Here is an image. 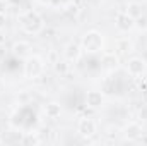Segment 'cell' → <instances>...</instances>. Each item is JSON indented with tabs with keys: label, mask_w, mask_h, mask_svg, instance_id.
Wrapping results in <instances>:
<instances>
[{
	"label": "cell",
	"mask_w": 147,
	"mask_h": 146,
	"mask_svg": "<svg viewBox=\"0 0 147 146\" xmlns=\"http://www.w3.org/2000/svg\"><path fill=\"white\" fill-rule=\"evenodd\" d=\"M21 26H22V29L26 33H38L43 28V19L38 16L36 12L29 10V12L21 16Z\"/></svg>",
	"instance_id": "cell-1"
},
{
	"label": "cell",
	"mask_w": 147,
	"mask_h": 146,
	"mask_svg": "<svg viewBox=\"0 0 147 146\" xmlns=\"http://www.w3.org/2000/svg\"><path fill=\"white\" fill-rule=\"evenodd\" d=\"M82 46L87 53H96L103 48V36L98 31H89L82 40Z\"/></svg>",
	"instance_id": "cell-2"
},
{
	"label": "cell",
	"mask_w": 147,
	"mask_h": 146,
	"mask_svg": "<svg viewBox=\"0 0 147 146\" xmlns=\"http://www.w3.org/2000/svg\"><path fill=\"white\" fill-rule=\"evenodd\" d=\"M24 71H26L28 77H36L43 71V64H41V60L38 57H29L26 60V64H24Z\"/></svg>",
	"instance_id": "cell-3"
},
{
	"label": "cell",
	"mask_w": 147,
	"mask_h": 146,
	"mask_svg": "<svg viewBox=\"0 0 147 146\" xmlns=\"http://www.w3.org/2000/svg\"><path fill=\"white\" fill-rule=\"evenodd\" d=\"M127 71H128V74H132V76H140V74L146 71V62L142 59H139V57H134V59L128 60Z\"/></svg>",
	"instance_id": "cell-4"
},
{
	"label": "cell",
	"mask_w": 147,
	"mask_h": 146,
	"mask_svg": "<svg viewBox=\"0 0 147 146\" xmlns=\"http://www.w3.org/2000/svg\"><path fill=\"white\" fill-rule=\"evenodd\" d=\"M134 17L128 14V12H121V14H118L116 16V28L118 29H121V31H128V29H132L134 28Z\"/></svg>",
	"instance_id": "cell-5"
},
{
	"label": "cell",
	"mask_w": 147,
	"mask_h": 146,
	"mask_svg": "<svg viewBox=\"0 0 147 146\" xmlns=\"http://www.w3.org/2000/svg\"><path fill=\"white\" fill-rule=\"evenodd\" d=\"M79 132L82 136H92L96 132V124L92 119H82L79 122Z\"/></svg>",
	"instance_id": "cell-6"
},
{
	"label": "cell",
	"mask_w": 147,
	"mask_h": 146,
	"mask_svg": "<svg viewBox=\"0 0 147 146\" xmlns=\"http://www.w3.org/2000/svg\"><path fill=\"white\" fill-rule=\"evenodd\" d=\"M86 102H87L89 107L98 108V107H101V103H103V95H101L99 91H89L87 96H86Z\"/></svg>",
	"instance_id": "cell-7"
},
{
	"label": "cell",
	"mask_w": 147,
	"mask_h": 146,
	"mask_svg": "<svg viewBox=\"0 0 147 146\" xmlns=\"http://www.w3.org/2000/svg\"><path fill=\"white\" fill-rule=\"evenodd\" d=\"M140 134H142V127L139 124H135V122L128 124L127 129H125V136L128 139H137V138H140Z\"/></svg>",
	"instance_id": "cell-8"
},
{
	"label": "cell",
	"mask_w": 147,
	"mask_h": 146,
	"mask_svg": "<svg viewBox=\"0 0 147 146\" xmlns=\"http://www.w3.org/2000/svg\"><path fill=\"white\" fill-rule=\"evenodd\" d=\"M79 55H80V46L77 43H69L67 48H65V57L69 60H77Z\"/></svg>",
	"instance_id": "cell-9"
},
{
	"label": "cell",
	"mask_w": 147,
	"mask_h": 146,
	"mask_svg": "<svg viewBox=\"0 0 147 146\" xmlns=\"http://www.w3.org/2000/svg\"><path fill=\"white\" fill-rule=\"evenodd\" d=\"M29 50H31V45H29L28 41H19V43H16V45H14V53H16V55H19V57L28 55V53H29Z\"/></svg>",
	"instance_id": "cell-10"
},
{
	"label": "cell",
	"mask_w": 147,
	"mask_h": 146,
	"mask_svg": "<svg viewBox=\"0 0 147 146\" xmlns=\"http://www.w3.org/2000/svg\"><path fill=\"white\" fill-rule=\"evenodd\" d=\"M101 65H103L105 69H115V67L118 65V59H116L113 53H108V55H105V57L101 59Z\"/></svg>",
	"instance_id": "cell-11"
},
{
	"label": "cell",
	"mask_w": 147,
	"mask_h": 146,
	"mask_svg": "<svg viewBox=\"0 0 147 146\" xmlns=\"http://www.w3.org/2000/svg\"><path fill=\"white\" fill-rule=\"evenodd\" d=\"M45 112H46V115H48L50 119H57V117L60 115L62 108H60V105H58V103H50V105H46Z\"/></svg>",
	"instance_id": "cell-12"
},
{
	"label": "cell",
	"mask_w": 147,
	"mask_h": 146,
	"mask_svg": "<svg viewBox=\"0 0 147 146\" xmlns=\"http://www.w3.org/2000/svg\"><path fill=\"white\" fill-rule=\"evenodd\" d=\"M55 71L60 72V74H65L69 71V64H67V62H57V64H55Z\"/></svg>",
	"instance_id": "cell-13"
},
{
	"label": "cell",
	"mask_w": 147,
	"mask_h": 146,
	"mask_svg": "<svg viewBox=\"0 0 147 146\" xmlns=\"http://www.w3.org/2000/svg\"><path fill=\"white\" fill-rule=\"evenodd\" d=\"M137 26H139L140 29H147V17H142V16H140V17L137 19Z\"/></svg>",
	"instance_id": "cell-14"
},
{
	"label": "cell",
	"mask_w": 147,
	"mask_h": 146,
	"mask_svg": "<svg viewBox=\"0 0 147 146\" xmlns=\"http://www.w3.org/2000/svg\"><path fill=\"white\" fill-rule=\"evenodd\" d=\"M118 50H120V52L130 50V43H128V41H120V43H118Z\"/></svg>",
	"instance_id": "cell-15"
}]
</instances>
